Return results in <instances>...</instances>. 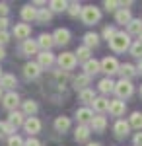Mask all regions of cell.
<instances>
[{
  "mask_svg": "<svg viewBox=\"0 0 142 146\" xmlns=\"http://www.w3.org/2000/svg\"><path fill=\"white\" fill-rule=\"evenodd\" d=\"M109 47L115 53H125L127 49H131V37L125 31H117V35L109 41Z\"/></svg>",
  "mask_w": 142,
  "mask_h": 146,
  "instance_id": "cell-1",
  "label": "cell"
},
{
  "mask_svg": "<svg viewBox=\"0 0 142 146\" xmlns=\"http://www.w3.org/2000/svg\"><path fill=\"white\" fill-rule=\"evenodd\" d=\"M99 18H101V12H99V8H96V6H86V8L82 10V22L86 23V25L98 23Z\"/></svg>",
  "mask_w": 142,
  "mask_h": 146,
  "instance_id": "cell-2",
  "label": "cell"
},
{
  "mask_svg": "<svg viewBox=\"0 0 142 146\" xmlns=\"http://www.w3.org/2000/svg\"><path fill=\"white\" fill-rule=\"evenodd\" d=\"M132 92H134V88H132L131 80H123V78H121L119 82H117V86H115V94H117V98H119V100L131 98Z\"/></svg>",
  "mask_w": 142,
  "mask_h": 146,
  "instance_id": "cell-3",
  "label": "cell"
},
{
  "mask_svg": "<svg viewBox=\"0 0 142 146\" xmlns=\"http://www.w3.org/2000/svg\"><path fill=\"white\" fill-rule=\"evenodd\" d=\"M58 64H60V68L62 70H72V68L76 66V62H78V58L74 53H62V55H58Z\"/></svg>",
  "mask_w": 142,
  "mask_h": 146,
  "instance_id": "cell-4",
  "label": "cell"
},
{
  "mask_svg": "<svg viewBox=\"0 0 142 146\" xmlns=\"http://www.w3.org/2000/svg\"><path fill=\"white\" fill-rule=\"evenodd\" d=\"M119 68H121V64L117 62L115 56H105V58L101 60V70H103L107 76L115 74V72H119Z\"/></svg>",
  "mask_w": 142,
  "mask_h": 146,
  "instance_id": "cell-5",
  "label": "cell"
},
{
  "mask_svg": "<svg viewBox=\"0 0 142 146\" xmlns=\"http://www.w3.org/2000/svg\"><path fill=\"white\" fill-rule=\"evenodd\" d=\"M2 105L8 109V111H16V107L20 105V96L16 94V92H8V94H4V98H2Z\"/></svg>",
  "mask_w": 142,
  "mask_h": 146,
  "instance_id": "cell-6",
  "label": "cell"
},
{
  "mask_svg": "<svg viewBox=\"0 0 142 146\" xmlns=\"http://www.w3.org/2000/svg\"><path fill=\"white\" fill-rule=\"evenodd\" d=\"M29 35H31V27H29L27 23H16V25H14V37H16V39L27 41Z\"/></svg>",
  "mask_w": 142,
  "mask_h": 146,
  "instance_id": "cell-7",
  "label": "cell"
},
{
  "mask_svg": "<svg viewBox=\"0 0 142 146\" xmlns=\"http://www.w3.org/2000/svg\"><path fill=\"white\" fill-rule=\"evenodd\" d=\"M53 62H55V55H53L51 51H43V53L37 55V64H39L41 68L53 66Z\"/></svg>",
  "mask_w": 142,
  "mask_h": 146,
  "instance_id": "cell-8",
  "label": "cell"
},
{
  "mask_svg": "<svg viewBox=\"0 0 142 146\" xmlns=\"http://www.w3.org/2000/svg\"><path fill=\"white\" fill-rule=\"evenodd\" d=\"M76 119H78L80 125H88L90 127L92 119H94V113H92V109H88V107H80L76 111Z\"/></svg>",
  "mask_w": 142,
  "mask_h": 146,
  "instance_id": "cell-9",
  "label": "cell"
},
{
  "mask_svg": "<svg viewBox=\"0 0 142 146\" xmlns=\"http://www.w3.org/2000/svg\"><path fill=\"white\" fill-rule=\"evenodd\" d=\"M23 127H25V131H27L29 135H37V133L41 131V121H39L37 117H27L25 123H23Z\"/></svg>",
  "mask_w": 142,
  "mask_h": 146,
  "instance_id": "cell-10",
  "label": "cell"
},
{
  "mask_svg": "<svg viewBox=\"0 0 142 146\" xmlns=\"http://www.w3.org/2000/svg\"><path fill=\"white\" fill-rule=\"evenodd\" d=\"M125 109H127V105H125V101L123 100H113L109 103V113L113 117H121V115H125Z\"/></svg>",
  "mask_w": 142,
  "mask_h": 146,
  "instance_id": "cell-11",
  "label": "cell"
},
{
  "mask_svg": "<svg viewBox=\"0 0 142 146\" xmlns=\"http://www.w3.org/2000/svg\"><path fill=\"white\" fill-rule=\"evenodd\" d=\"M53 37H55L56 45H66V43L70 41V31H68L66 27H58L55 33H53Z\"/></svg>",
  "mask_w": 142,
  "mask_h": 146,
  "instance_id": "cell-12",
  "label": "cell"
},
{
  "mask_svg": "<svg viewBox=\"0 0 142 146\" xmlns=\"http://www.w3.org/2000/svg\"><path fill=\"white\" fill-rule=\"evenodd\" d=\"M39 74H41V66H39L37 62H27V64L23 66V76H25V78L33 80V78H37Z\"/></svg>",
  "mask_w": 142,
  "mask_h": 146,
  "instance_id": "cell-13",
  "label": "cell"
},
{
  "mask_svg": "<svg viewBox=\"0 0 142 146\" xmlns=\"http://www.w3.org/2000/svg\"><path fill=\"white\" fill-rule=\"evenodd\" d=\"M105 127H107V119L101 117V115H96V117L92 119V123H90V129L96 131V133H103Z\"/></svg>",
  "mask_w": 142,
  "mask_h": 146,
  "instance_id": "cell-14",
  "label": "cell"
},
{
  "mask_svg": "<svg viewBox=\"0 0 142 146\" xmlns=\"http://www.w3.org/2000/svg\"><path fill=\"white\" fill-rule=\"evenodd\" d=\"M99 70H101V62H98L96 58H90L88 62H84V74H88V76L98 74Z\"/></svg>",
  "mask_w": 142,
  "mask_h": 146,
  "instance_id": "cell-15",
  "label": "cell"
},
{
  "mask_svg": "<svg viewBox=\"0 0 142 146\" xmlns=\"http://www.w3.org/2000/svg\"><path fill=\"white\" fill-rule=\"evenodd\" d=\"M25 115H23V111H12L10 115H8V123L14 127V129H18V127H22L23 123H25V119H23Z\"/></svg>",
  "mask_w": 142,
  "mask_h": 146,
  "instance_id": "cell-16",
  "label": "cell"
},
{
  "mask_svg": "<svg viewBox=\"0 0 142 146\" xmlns=\"http://www.w3.org/2000/svg\"><path fill=\"white\" fill-rule=\"evenodd\" d=\"M113 131H115V135L117 136H127L129 135V131H131V123H127V121H123V119H119L117 123H115V127H113Z\"/></svg>",
  "mask_w": 142,
  "mask_h": 146,
  "instance_id": "cell-17",
  "label": "cell"
},
{
  "mask_svg": "<svg viewBox=\"0 0 142 146\" xmlns=\"http://www.w3.org/2000/svg\"><path fill=\"white\" fill-rule=\"evenodd\" d=\"M37 8H33V6H23L22 12H20V16H22L23 22H33V20H37Z\"/></svg>",
  "mask_w": 142,
  "mask_h": 146,
  "instance_id": "cell-18",
  "label": "cell"
},
{
  "mask_svg": "<svg viewBox=\"0 0 142 146\" xmlns=\"http://www.w3.org/2000/svg\"><path fill=\"white\" fill-rule=\"evenodd\" d=\"M90 133H92V129H90L88 125H78V127H76V133H74V136H76L78 142H86L88 138H90Z\"/></svg>",
  "mask_w": 142,
  "mask_h": 146,
  "instance_id": "cell-19",
  "label": "cell"
},
{
  "mask_svg": "<svg viewBox=\"0 0 142 146\" xmlns=\"http://www.w3.org/2000/svg\"><path fill=\"white\" fill-rule=\"evenodd\" d=\"M37 43H39V47H43V51H49L51 47L55 45V37L49 33H41L39 39H37Z\"/></svg>",
  "mask_w": 142,
  "mask_h": 146,
  "instance_id": "cell-20",
  "label": "cell"
},
{
  "mask_svg": "<svg viewBox=\"0 0 142 146\" xmlns=\"http://www.w3.org/2000/svg\"><path fill=\"white\" fill-rule=\"evenodd\" d=\"M136 72H138V70H136V66H132V64H129V62L121 64V68H119V74L123 76V80H129V78H132V76H134Z\"/></svg>",
  "mask_w": 142,
  "mask_h": 146,
  "instance_id": "cell-21",
  "label": "cell"
},
{
  "mask_svg": "<svg viewBox=\"0 0 142 146\" xmlns=\"http://www.w3.org/2000/svg\"><path fill=\"white\" fill-rule=\"evenodd\" d=\"M37 49H39V43H37V41H31V39H27V41H23V45H22V53L29 56V55H35Z\"/></svg>",
  "mask_w": 142,
  "mask_h": 146,
  "instance_id": "cell-22",
  "label": "cell"
},
{
  "mask_svg": "<svg viewBox=\"0 0 142 146\" xmlns=\"http://www.w3.org/2000/svg\"><path fill=\"white\" fill-rule=\"evenodd\" d=\"M115 20H117V23H129L132 22V18H131V10L129 8H121L117 14H115Z\"/></svg>",
  "mask_w": 142,
  "mask_h": 146,
  "instance_id": "cell-23",
  "label": "cell"
},
{
  "mask_svg": "<svg viewBox=\"0 0 142 146\" xmlns=\"http://www.w3.org/2000/svg\"><path fill=\"white\" fill-rule=\"evenodd\" d=\"M55 129L56 133H66L70 129V119L68 117H56L55 119Z\"/></svg>",
  "mask_w": 142,
  "mask_h": 146,
  "instance_id": "cell-24",
  "label": "cell"
},
{
  "mask_svg": "<svg viewBox=\"0 0 142 146\" xmlns=\"http://www.w3.org/2000/svg\"><path fill=\"white\" fill-rule=\"evenodd\" d=\"M115 82L111 78H103V80H99V92H103V94H109V92H115Z\"/></svg>",
  "mask_w": 142,
  "mask_h": 146,
  "instance_id": "cell-25",
  "label": "cell"
},
{
  "mask_svg": "<svg viewBox=\"0 0 142 146\" xmlns=\"http://www.w3.org/2000/svg\"><path fill=\"white\" fill-rule=\"evenodd\" d=\"M109 100H105V98H96L94 101V109L98 113H103V111H109Z\"/></svg>",
  "mask_w": 142,
  "mask_h": 146,
  "instance_id": "cell-26",
  "label": "cell"
},
{
  "mask_svg": "<svg viewBox=\"0 0 142 146\" xmlns=\"http://www.w3.org/2000/svg\"><path fill=\"white\" fill-rule=\"evenodd\" d=\"M88 84H90V76H88V74H80V76H76V78H74V88H76V90H80V92L86 90Z\"/></svg>",
  "mask_w": 142,
  "mask_h": 146,
  "instance_id": "cell-27",
  "label": "cell"
},
{
  "mask_svg": "<svg viewBox=\"0 0 142 146\" xmlns=\"http://www.w3.org/2000/svg\"><path fill=\"white\" fill-rule=\"evenodd\" d=\"M84 45L88 47V49H92V47H98L99 45V35L98 33H86L84 35Z\"/></svg>",
  "mask_w": 142,
  "mask_h": 146,
  "instance_id": "cell-28",
  "label": "cell"
},
{
  "mask_svg": "<svg viewBox=\"0 0 142 146\" xmlns=\"http://www.w3.org/2000/svg\"><path fill=\"white\" fill-rule=\"evenodd\" d=\"M74 55H76L78 60H84V62H88V60L92 58V56H90V55H92V51H90L86 45H82V47H78V51L74 53Z\"/></svg>",
  "mask_w": 142,
  "mask_h": 146,
  "instance_id": "cell-29",
  "label": "cell"
},
{
  "mask_svg": "<svg viewBox=\"0 0 142 146\" xmlns=\"http://www.w3.org/2000/svg\"><path fill=\"white\" fill-rule=\"evenodd\" d=\"M16 84H18V82H16V76H14V74H4L2 80H0V86H2V88H8V90H12Z\"/></svg>",
  "mask_w": 142,
  "mask_h": 146,
  "instance_id": "cell-30",
  "label": "cell"
},
{
  "mask_svg": "<svg viewBox=\"0 0 142 146\" xmlns=\"http://www.w3.org/2000/svg\"><path fill=\"white\" fill-rule=\"evenodd\" d=\"M37 113V103L33 100H27L23 101V115H29V117H33Z\"/></svg>",
  "mask_w": 142,
  "mask_h": 146,
  "instance_id": "cell-31",
  "label": "cell"
},
{
  "mask_svg": "<svg viewBox=\"0 0 142 146\" xmlns=\"http://www.w3.org/2000/svg\"><path fill=\"white\" fill-rule=\"evenodd\" d=\"M68 2H64V0H53L51 4H49V8L53 12H64V10H68Z\"/></svg>",
  "mask_w": 142,
  "mask_h": 146,
  "instance_id": "cell-32",
  "label": "cell"
},
{
  "mask_svg": "<svg viewBox=\"0 0 142 146\" xmlns=\"http://www.w3.org/2000/svg\"><path fill=\"white\" fill-rule=\"evenodd\" d=\"M80 101H84V103H94V101H96V94H94V90L86 88L84 92H80Z\"/></svg>",
  "mask_w": 142,
  "mask_h": 146,
  "instance_id": "cell-33",
  "label": "cell"
},
{
  "mask_svg": "<svg viewBox=\"0 0 142 146\" xmlns=\"http://www.w3.org/2000/svg\"><path fill=\"white\" fill-rule=\"evenodd\" d=\"M14 131H16V129H14L8 121H0V138H4V136H8V135L12 136Z\"/></svg>",
  "mask_w": 142,
  "mask_h": 146,
  "instance_id": "cell-34",
  "label": "cell"
},
{
  "mask_svg": "<svg viewBox=\"0 0 142 146\" xmlns=\"http://www.w3.org/2000/svg\"><path fill=\"white\" fill-rule=\"evenodd\" d=\"M51 18H53V14H51V10H47V8H41V10L37 12V22L47 23V22H51Z\"/></svg>",
  "mask_w": 142,
  "mask_h": 146,
  "instance_id": "cell-35",
  "label": "cell"
},
{
  "mask_svg": "<svg viewBox=\"0 0 142 146\" xmlns=\"http://www.w3.org/2000/svg\"><path fill=\"white\" fill-rule=\"evenodd\" d=\"M129 33H132V35H140L142 33V22L140 20H132V22L129 23Z\"/></svg>",
  "mask_w": 142,
  "mask_h": 146,
  "instance_id": "cell-36",
  "label": "cell"
},
{
  "mask_svg": "<svg viewBox=\"0 0 142 146\" xmlns=\"http://www.w3.org/2000/svg\"><path fill=\"white\" fill-rule=\"evenodd\" d=\"M129 123H131V127H134V129H138V131H140V129H142V113H138V111L132 113Z\"/></svg>",
  "mask_w": 142,
  "mask_h": 146,
  "instance_id": "cell-37",
  "label": "cell"
},
{
  "mask_svg": "<svg viewBox=\"0 0 142 146\" xmlns=\"http://www.w3.org/2000/svg\"><path fill=\"white\" fill-rule=\"evenodd\" d=\"M82 10H84V8H82L78 2H72V4L68 6V14H70L72 18H76V16H82Z\"/></svg>",
  "mask_w": 142,
  "mask_h": 146,
  "instance_id": "cell-38",
  "label": "cell"
},
{
  "mask_svg": "<svg viewBox=\"0 0 142 146\" xmlns=\"http://www.w3.org/2000/svg\"><path fill=\"white\" fill-rule=\"evenodd\" d=\"M131 55L138 56V58L142 56V43H140V41H136V43H132V45H131Z\"/></svg>",
  "mask_w": 142,
  "mask_h": 146,
  "instance_id": "cell-39",
  "label": "cell"
},
{
  "mask_svg": "<svg viewBox=\"0 0 142 146\" xmlns=\"http://www.w3.org/2000/svg\"><path fill=\"white\" fill-rule=\"evenodd\" d=\"M25 142L22 140V136H18V135H12L10 138H8V146H23Z\"/></svg>",
  "mask_w": 142,
  "mask_h": 146,
  "instance_id": "cell-40",
  "label": "cell"
},
{
  "mask_svg": "<svg viewBox=\"0 0 142 146\" xmlns=\"http://www.w3.org/2000/svg\"><path fill=\"white\" fill-rule=\"evenodd\" d=\"M115 35H117L115 27H109V25H107V27L103 29V39H107V41H111V39H113Z\"/></svg>",
  "mask_w": 142,
  "mask_h": 146,
  "instance_id": "cell-41",
  "label": "cell"
},
{
  "mask_svg": "<svg viewBox=\"0 0 142 146\" xmlns=\"http://www.w3.org/2000/svg\"><path fill=\"white\" fill-rule=\"evenodd\" d=\"M103 6L107 8V12H113V10H117V6H121V2H113V0H107V2H105Z\"/></svg>",
  "mask_w": 142,
  "mask_h": 146,
  "instance_id": "cell-42",
  "label": "cell"
},
{
  "mask_svg": "<svg viewBox=\"0 0 142 146\" xmlns=\"http://www.w3.org/2000/svg\"><path fill=\"white\" fill-rule=\"evenodd\" d=\"M8 41H10V35H8V31H0V47H4Z\"/></svg>",
  "mask_w": 142,
  "mask_h": 146,
  "instance_id": "cell-43",
  "label": "cell"
},
{
  "mask_svg": "<svg viewBox=\"0 0 142 146\" xmlns=\"http://www.w3.org/2000/svg\"><path fill=\"white\" fill-rule=\"evenodd\" d=\"M23 146H41V142L37 140V138H33V136H29L27 140H25V144Z\"/></svg>",
  "mask_w": 142,
  "mask_h": 146,
  "instance_id": "cell-44",
  "label": "cell"
},
{
  "mask_svg": "<svg viewBox=\"0 0 142 146\" xmlns=\"http://www.w3.org/2000/svg\"><path fill=\"white\" fill-rule=\"evenodd\" d=\"M8 16V4H0V18Z\"/></svg>",
  "mask_w": 142,
  "mask_h": 146,
  "instance_id": "cell-45",
  "label": "cell"
},
{
  "mask_svg": "<svg viewBox=\"0 0 142 146\" xmlns=\"http://www.w3.org/2000/svg\"><path fill=\"white\" fill-rule=\"evenodd\" d=\"M8 18H0V31H6V27H8Z\"/></svg>",
  "mask_w": 142,
  "mask_h": 146,
  "instance_id": "cell-46",
  "label": "cell"
},
{
  "mask_svg": "<svg viewBox=\"0 0 142 146\" xmlns=\"http://www.w3.org/2000/svg\"><path fill=\"white\" fill-rule=\"evenodd\" d=\"M134 144L142 146V133H136V135H134Z\"/></svg>",
  "mask_w": 142,
  "mask_h": 146,
  "instance_id": "cell-47",
  "label": "cell"
},
{
  "mask_svg": "<svg viewBox=\"0 0 142 146\" xmlns=\"http://www.w3.org/2000/svg\"><path fill=\"white\" fill-rule=\"evenodd\" d=\"M136 70H138V72L142 74V58H140V62H138V66H136Z\"/></svg>",
  "mask_w": 142,
  "mask_h": 146,
  "instance_id": "cell-48",
  "label": "cell"
},
{
  "mask_svg": "<svg viewBox=\"0 0 142 146\" xmlns=\"http://www.w3.org/2000/svg\"><path fill=\"white\" fill-rule=\"evenodd\" d=\"M4 55H6V53H4V49H2V47H0V60H2V58H4Z\"/></svg>",
  "mask_w": 142,
  "mask_h": 146,
  "instance_id": "cell-49",
  "label": "cell"
},
{
  "mask_svg": "<svg viewBox=\"0 0 142 146\" xmlns=\"http://www.w3.org/2000/svg\"><path fill=\"white\" fill-rule=\"evenodd\" d=\"M88 146H101V144H98V142H90Z\"/></svg>",
  "mask_w": 142,
  "mask_h": 146,
  "instance_id": "cell-50",
  "label": "cell"
},
{
  "mask_svg": "<svg viewBox=\"0 0 142 146\" xmlns=\"http://www.w3.org/2000/svg\"><path fill=\"white\" fill-rule=\"evenodd\" d=\"M138 41H140V43H142V33H140V35H138Z\"/></svg>",
  "mask_w": 142,
  "mask_h": 146,
  "instance_id": "cell-51",
  "label": "cell"
},
{
  "mask_svg": "<svg viewBox=\"0 0 142 146\" xmlns=\"http://www.w3.org/2000/svg\"><path fill=\"white\" fill-rule=\"evenodd\" d=\"M0 98H4V96H2V86H0Z\"/></svg>",
  "mask_w": 142,
  "mask_h": 146,
  "instance_id": "cell-52",
  "label": "cell"
},
{
  "mask_svg": "<svg viewBox=\"0 0 142 146\" xmlns=\"http://www.w3.org/2000/svg\"><path fill=\"white\" fill-rule=\"evenodd\" d=\"M2 76H4V74H2V70H0V80H2Z\"/></svg>",
  "mask_w": 142,
  "mask_h": 146,
  "instance_id": "cell-53",
  "label": "cell"
},
{
  "mask_svg": "<svg viewBox=\"0 0 142 146\" xmlns=\"http://www.w3.org/2000/svg\"><path fill=\"white\" fill-rule=\"evenodd\" d=\"M140 96H142V86H140Z\"/></svg>",
  "mask_w": 142,
  "mask_h": 146,
  "instance_id": "cell-54",
  "label": "cell"
}]
</instances>
